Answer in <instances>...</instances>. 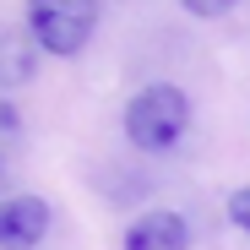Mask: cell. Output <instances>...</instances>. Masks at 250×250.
<instances>
[{
  "mask_svg": "<svg viewBox=\"0 0 250 250\" xmlns=\"http://www.w3.org/2000/svg\"><path fill=\"white\" fill-rule=\"evenodd\" d=\"M0 180H6V152H0Z\"/></svg>",
  "mask_w": 250,
  "mask_h": 250,
  "instance_id": "obj_8",
  "label": "cell"
},
{
  "mask_svg": "<svg viewBox=\"0 0 250 250\" xmlns=\"http://www.w3.org/2000/svg\"><path fill=\"white\" fill-rule=\"evenodd\" d=\"M55 212L44 196H6L0 201V250H38Z\"/></svg>",
  "mask_w": 250,
  "mask_h": 250,
  "instance_id": "obj_3",
  "label": "cell"
},
{
  "mask_svg": "<svg viewBox=\"0 0 250 250\" xmlns=\"http://www.w3.org/2000/svg\"><path fill=\"white\" fill-rule=\"evenodd\" d=\"M180 6H185L190 17H201V22H212V17H229L239 0H180Z\"/></svg>",
  "mask_w": 250,
  "mask_h": 250,
  "instance_id": "obj_6",
  "label": "cell"
},
{
  "mask_svg": "<svg viewBox=\"0 0 250 250\" xmlns=\"http://www.w3.org/2000/svg\"><path fill=\"white\" fill-rule=\"evenodd\" d=\"M190 131V98L174 82H147V87L125 104V136L142 152H169Z\"/></svg>",
  "mask_w": 250,
  "mask_h": 250,
  "instance_id": "obj_1",
  "label": "cell"
},
{
  "mask_svg": "<svg viewBox=\"0 0 250 250\" xmlns=\"http://www.w3.org/2000/svg\"><path fill=\"white\" fill-rule=\"evenodd\" d=\"M125 250H190V223L169 207H152L125 229Z\"/></svg>",
  "mask_w": 250,
  "mask_h": 250,
  "instance_id": "obj_4",
  "label": "cell"
},
{
  "mask_svg": "<svg viewBox=\"0 0 250 250\" xmlns=\"http://www.w3.org/2000/svg\"><path fill=\"white\" fill-rule=\"evenodd\" d=\"M38 55H44V49H38L33 38H22V33H6V38H0V93H6V87H22V82L33 76V65H38Z\"/></svg>",
  "mask_w": 250,
  "mask_h": 250,
  "instance_id": "obj_5",
  "label": "cell"
},
{
  "mask_svg": "<svg viewBox=\"0 0 250 250\" xmlns=\"http://www.w3.org/2000/svg\"><path fill=\"white\" fill-rule=\"evenodd\" d=\"M229 223H234L239 234H250V185H239V190L229 196Z\"/></svg>",
  "mask_w": 250,
  "mask_h": 250,
  "instance_id": "obj_7",
  "label": "cell"
},
{
  "mask_svg": "<svg viewBox=\"0 0 250 250\" xmlns=\"http://www.w3.org/2000/svg\"><path fill=\"white\" fill-rule=\"evenodd\" d=\"M27 33L44 55L71 60L98 33V0H27Z\"/></svg>",
  "mask_w": 250,
  "mask_h": 250,
  "instance_id": "obj_2",
  "label": "cell"
}]
</instances>
